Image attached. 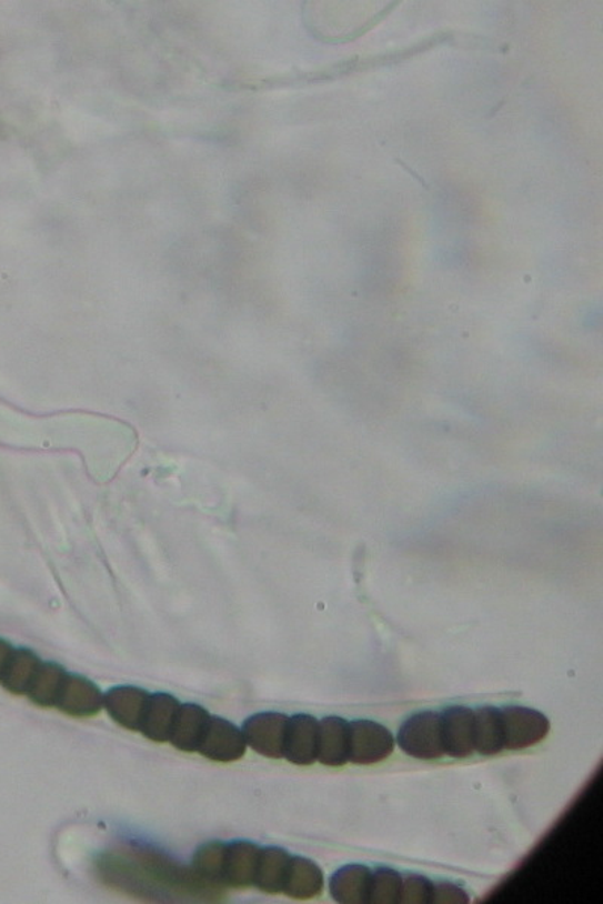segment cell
<instances>
[{
    "instance_id": "obj_9",
    "label": "cell",
    "mask_w": 603,
    "mask_h": 904,
    "mask_svg": "<svg viewBox=\"0 0 603 904\" xmlns=\"http://www.w3.org/2000/svg\"><path fill=\"white\" fill-rule=\"evenodd\" d=\"M54 707L73 717H92L104 709V695L91 680L69 674Z\"/></svg>"
},
{
    "instance_id": "obj_11",
    "label": "cell",
    "mask_w": 603,
    "mask_h": 904,
    "mask_svg": "<svg viewBox=\"0 0 603 904\" xmlns=\"http://www.w3.org/2000/svg\"><path fill=\"white\" fill-rule=\"evenodd\" d=\"M261 848L254 843L227 844L223 864V886L244 890L254 886Z\"/></svg>"
},
{
    "instance_id": "obj_10",
    "label": "cell",
    "mask_w": 603,
    "mask_h": 904,
    "mask_svg": "<svg viewBox=\"0 0 603 904\" xmlns=\"http://www.w3.org/2000/svg\"><path fill=\"white\" fill-rule=\"evenodd\" d=\"M150 694L141 687L118 686L104 695L108 715L129 731H141L143 715L149 705Z\"/></svg>"
},
{
    "instance_id": "obj_3",
    "label": "cell",
    "mask_w": 603,
    "mask_h": 904,
    "mask_svg": "<svg viewBox=\"0 0 603 904\" xmlns=\"http://www.w3.org/2000/svg\"><path fill=\"white\" fill-rule=\"evenodd\" d=\"M504 725V750L522 751L545 741L551 722L539 710L524 705H505L500 709Z\"/></svg>"
},
{
    "instance_id": "obj_21",
    "label": "cell",
    "mask_w": 603,
    "mask_h": 904,
    "mask_svg": "<svg viewBox=\"0 0 603 904\" xmlns=\"http://www.w3.org/2000/svg\"><path fill=\"white\" fill-rule=\"evenodd\" d=\"M227 844L221 842L207 843L198 848L193 856L192 868L207 884L225 888L223 886V864H225Z\"/></svg>"
},
{
    "instance_id": "obj_25",
    "label": "cell",
    "mask_w": 603,
    "mask_h": 904,
    "mask_svg": "<svg viewBox=\"0 0 603 904\" xmlns=\"http://www.w3.org/2000/svg\"><path fill=\"white\" fill-rule=\"evenodd\" d=\"M14 647L10 644V642L0 640V680H2L3 674L10 665L12 656H14Z\"/></svg>"
},
{
    "instance_id": "obj_20",
    "label": "cell",
    "mask_w": 603,
    "mask_h": 904,
    "mask_svg": "<svg viewBox=\"0 0 603 904\" xmlns=\"http://www.w3.org/2000/svg\"><path fill=\"white\" fill-rule=\"evenodd\" d=\"M67 677H69V673H67L64 666L53 662L43 663L36 680H33L31 689H29V700L33 704L40 705V707H54Z\"/></svg>"
},
{
    "instance_id": "obj_4",
    "label": "cell",
    "mask_w": 603,
    "mask_h": 904,
    "mask_svg": "<svg viewBox=\"0 0 603 904\" xmlns=\"http://www.w3.org/2000/svg\"><path fill=\"white\" fill-rule=\"evenodd\" d=\"M394 747L395 739L385 725L370 720L350 722L349 762L360 766L381 763L391 757Z\"/></svg>"
},
{
    "instance_id": "obj_5",
    "label": "cell",
    "mask_w": 603,
    "mask_h": 904,
    "mask_svg": "<svg viewBox=\"0 0 603 904\" xmlns=\"http://www.w3.org/2000/svg\"><path fill=\"white\" fill-rule=\"evenodd\" d=\"M289 716L284 713L264 712L249 717L243 724L247 745L268 759L284 757L285 731Z\"/></svg>"
},
{
    "instance_id": "obj_23",
    "label": "cell",
    "mask_w": 603,
    "mask_h": 904,
    "mask_svg": "<svg viewBox=\"0 0 603 904\" xmlns=\"http://www.w3.org/2000/svg\"><path fill=\"white\" fill-rule=\"evenodd\" d=\"M433 882L421 874H406L402 881L400 903L428 904L432 898Z\"/></svg>"
},
{
    "instance_id": "obj_14",
    "label": "cell",
    "mask_w": 603,
    "mask_h": 904,
    "mask_svg": "<svg viewBox=\"0 0 603 904\" xmlns=\"http://www.w3.org/2000/svg\"><path fill=\"white\" fill-rule=\"evenodd\" d=\"M209 712L198 704H181L174 726H172L170 742L177 750L183 752H198L204 739L207 725L210 721Z\"/></svg>"
},
{
    "instance_id": "obj_15",
    "label": "cell",
    "mask_w": 603,
    "mask_h": 904,
    "mask_svg": "<svg viewBox=\"0 0 603 904\" xmlns=\"http://www.w3.org/2000/svg\"><path fill=\"white\" fill-rule=\"evenodd\" d=\"M180 705V701L170 694L151 695L141 725L143 736L155 743L170 742Z\"/></svg>"
},
{
    "instance_id": "obj_19",
    "label": "cell",
    "mask_w": 603,
    "mask_h": 904,
    "mask_svg": "<svg viewBox=\"0 0 603 904\" xmlns=\"http://www.w3.org/2000/svg\"><path fill=\"white\" fill-rule=\"evenodd\" d=\"M41 665H43V662L31 650H16L14 656H12L0 683L11 694L28 695Z\"/></svg>"
},
{
    "instance_id": "obj_17",
    "label": "cell",
    "mask_w": 603,
    "mask_h": 904,
    "mask_svg": "<svg viewBox=\"0 0 603 904\" xmlns=\"http://www.w3.org/2000/svg\"><path fill=\"white\" fill-rule=\"evenodd\" d=\"M504 750V725L501 710L482 705L474 710V751L480 755L500 754Z\"/></svg>"
},
{
    "instance_id": "obj_8",
    "label": "cell",
    "mask_w": 603,
    "mask_h": 904,
    "mask_svg": "<svg viewBox=\"0 0 603 904\" xmlns=\"http://www.w3.org/2000/svg\"><path fill=\"white\" fill-rule=\"evenodd\" d=\"M441 726L446 755L466 759L474 754V710L451 705L441 712Z\"/></svg>"
},
{
    "instance_id": "obj_2",
    "label": "cell",
    "mask_w": 603,
    "mask_h": 904,
    "mask_svg": "<svg viewBox=\"0 0 603 904\" xmlns=\"http://www.w3.org/2000/svg\"><path fill=\"white\" fill-rule=\"evenodd\" d=\"M400 750L409 757L440 760L445 755L442 739L441 713L433 710L415 713L400 725L398 741Z\"/></svg>"
},
{
    "instance_id": "obj_22",
    "label": "cell",
    "mask_w": 603,
    "mask_h": 904,
    "mask_svg": "<svg viewBox=\"0 0 603 904\" xmlns=\"http://www.w3.org/2000/svg\"><path fill=\"white\" fill-rule=\"evenodd\" d=\"M403 876L394 868L379 867L371 872L369 903L398 904L402 893Z\"/></svg>"
},
{
    "instance_id": "obj_13",
    "label": "cell",
    "mask_w": 603,
    "mask_h": 904,
    "mask_svg": "<svg viewBox=\"0 0 603 904\" xmlns=\"http://www.w3.org/2000/svg\"><path fill=\"white\" fill-rule=\"evenodd\" d=\"M324 890L323 870L314 861L302 856H291L282 893L293 900H313Z\"/></svg>"
},
{
    "instance_id": "obj_12",
    "label": "cell",
    "mask_w": 603,
    "mask_h": 904,
    "mask_svg": "<svg viewBox=\"0 0 603 904\" xmlns=\"http://www.w3.org/2000/svg\"><path fill=\"white\" fill-rule=\"evenodd\" d=\"M350 722L340 716L319 721L318 760L323 766L341 767L349 763Z\"/></svg>"
},
{
    "instance_id": "obj_18",
    "label": "cell",
    "mask_w": 603,
    "mask_h": 904,
    "mask_svg": "<svg viewBox=\"0 0 603 904\" xmlns=\"http://www.w3.org/2000/svg\"><path fill=\"white\" fill-rule=\"evenodd\" d=\"M290 853L281 847L261 848L254 886L268 894H281L289 872Z\"/></svg>"
},
{
    "instance_id": "obj_24",
    "label": "cell",
    "mask_w": 603,
    "mask_h": 904,
    "mask_svg": "<svg viewBox=\"0 0 603 904\" xmlns=\"http://www.w3.org/2000/svg\"><path fill=\"white\" fill-rule=\"evenodd\" d=\"M470 902V894H468L462 886L453 884V882H436V884H433L432 898H430V903L468 904Z\"/></svg>"
},
{
    "instance_id": "obj_6",
    "label": "cell",
    "mask_w": 603,
    "mask_h": 904,
    "mask_svg": "<svg viewBox=\"0 0 603 904\" xmlns=\"http://www.w3.org/2000/svg\"><path fill=\"white\" fill-rule=\"evenodd\" d=\"M247 746L242 730L222 717L212 716L198 752L212 762L233 763L247 754Z\"/></svg>"
},
{
    "instance_id": "obj_1",
    "label": "cell",
    "mask_w": 603,
    "mask_h": 904,
    "mask_svg": "<svg viewBox=\"0 0 603 904\" xmlns=\"http://www.w3.org/2000/svg\"><path fill=\"white\" fill-rule=\"evenodd\" d=\"M96 872L109 888L149 902L212 903L222 898V888L207 884L192 867L151 848L103 853L96 861Z\"/></svg>"
},
{
    "instance_id": "obj_7",
    "label": "cell",
    "mask_w": 603,
    "mask_h": 904,
    "mask_svg": "<svg viewBox=\"0 0 603 904\" xmlns=\"http://www.w3.org/2000/svg\"><path fill=\"white\" fill-rule=\"evenodd\" d=\"M319 721L306 713L289 717L287 722L284 757L297 766H311L318 762Z\"/></svg>"
},
{
    "instance_id": "obj_16",
    "label": "cell",
    "mask_w": 603,
    "mask_h": 904,
    "mask_svg": "<svg viewBox=\"0 0 603 904\" xmlns=\"http://www.w3.org/2000/svg\"><path fill=\"white\" fill-rule=\"evenodd\" d=\"M371 870L365 865L350 864L332 874L329 893L336 903L365 904L370 897Z\"/></svg>"
}]
</instances>
